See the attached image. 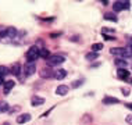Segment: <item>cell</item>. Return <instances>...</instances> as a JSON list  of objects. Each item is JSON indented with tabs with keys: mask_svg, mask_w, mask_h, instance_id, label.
<instances>
[{
	"mask_svg": "<svg viewBox=\"0 0 132 125\" xmlns=\"http://www.w3.org/2000/svg\"><path fill=\"white\" fill-rule=\"evenodd\" d=\"M131 67H132V65H131Z\"/></svg>",
	"mask_w": 132,
	"mask_h": 125,
	"instance_id": "obj_33",
	"label": "cell"
},
{
	"mask_svg": "<svg viewBox=\"0 0 132 125\" xmlns=\"http://www.w3.org/2000/svg\"><path fill=\"white\" fill-rule=\"evenodd\" d=\"M9 74H11V72H10V70L7 68V67L0 65V78H4L6 75H9Z\"/></svg>",
	"mask_w": 132,
	"mask_h": 125,
	"instance_id": "obj_21",
	"label": "cell"
},
{
	"mask_svg": "<svg viewBox=\"0 0 132 125\" xmlns=\"http://www.w3.org/2000/svg\"><path fill=\"white\" fill-rule=\"evenodd\" d=\"M31 118H32V115L29 113H24V114H20L15 121H17V124L21 125V124H27L28 121H31Z\"/></svg>",
	"mask_w": 132,
	"mask_h": 125,
	"instance_id": "obj_6",
	"label": "cell"
},
{
	"mask_svg": "<svg viewBox=\"0 0 132 125\" xmlns=\"http://www.w3.org/2000/svg\"><path fill=\"white\" fill-rule=\"evenodd\" d=\"M39 57H42V59H46L47 60L49 57H50V52H49L46 47H42L40 50H39Z\"/></svg>",
	"mask_w": 132,
	"mask_h": 125,
	"instance_id": "obj_18",
	"label": "cell"
},
{
	"mask_svg": "<svg viewBox=\"0 0 132 125\" xmlns=\"http://www.w3.org/2000/svg\"><path fill=\"white\" fill-rule=\"evenodd\" d=\"M120 100L117 97H111V96H106L104 99H103V104L104 106H111V104H118Z\"/></svg>",
	"mask_w": 132,
	"mask_h": 125,
	"instance_id": "obj_12",
	"label": "cell"
},
{
	"mask_svg": "<svg viewBox=\"0 0 132 125\" xmlns=\"http://www.w3.org/2000/svg\"><path fill=\"white\" fill-rule=\"evenodd\" d=\"M110 53H111L113 56H116L117 59H131L132 57V53L128 50L127 47H113L110 49Z\"/></svg>",
	"mask_w": 132,
	"mask_h": 125,
	"instance_id": "obj_1",
	"label": "cell"
},
{
	"mask_svg": "<svg viewBox=\"0 0 132 125\" xmlns=\"http://www.w3.org/2000/svg\"><path fill=\"white\" fill-rule=\"evenodd\" d=\"M39 49L38 46H31L29 49H28V52L25 53V59H27V61H32V63H35V60L39 59Z\"/></svg>",
	"mask_w": 132,
	"mask_h": 125,
	"instance_id": "obj_3",
	"label": "cell"
},
{
	"mask_svg": "<svg viewBox=\"0 0 132 125\" xmlns=\"http://www.w3.org/2000/svg\"><path fill=\"white\" fill-rule=\"evenodd\" d=\"M129 7H131V3L129 2H114L113 3V10L116 13L122 11V10H128Z\"/></svg>",
	"mask_w": 132,
	"mask_h": 125,
	"instance_id": "obj_5",
	"label": "cell"
},
{
	"mask_svg": "<svg viewBox=\"0 0 132 125\" xmlns=\"http://www.w3.org/2000/svg\"><path fill=\"white\" fill-rule=\"evenodd\" d=\"M45 103V99L43 97H40V96H36V95H34L31 97V104L32 107H39V106H42Z\"/></svg>",
	"mask_w": 132,
	"mask_h": 125,
	"instance_id": "obj_7",
	"label": "cell"
},
{
	"mask_svg": "<svg viewBox=\"0 0 132 125\" xmlns=\"http://www.w3.org/2000/svg\"><path fill=\"white\" fill-rule=\"evenodd\" d=\"M103 38L106 40H116V36H110V35H103Z\"/></svg>",
	"mask_w": 132,
	"mask_h": 125,
	"instance_id": "obj_26",
	"label": "cell"
},
{
	"mask_svg": "<svg viewBox=\"0 0 132 125\" xmlns=\"http://www.w3.org/2000/svg\"><path fill=\"white\" fill-rule=\"evenodd\" d=\"M127 107V109H129V110H132V103H125V104H124Z\"/></svg>",
	"mask_w": 132,
	"mask_h": 125,
	"instance_id": "obj_28",
	"label": "cell"
},
{
	"mask_svg": "<svg viewBox=\"0 0 132 125\" xmlns=\"http://www.w3.org/2000/svg\"><path fill=\"white\" fill-rule=\"evenodd\" d=\"M114 63H116V65L118 67V68H127V65H128V63L124 59H116Z\"/></svg>",
	"mask_w": 132,
	"mask_h": 125,
	"instance_id": "obj_19",
	"label": "cell"
},
{
	"mask_svg": "<svg viewBox=\"0 0 132 125\" xmlns=\"http://www.w3.org/2000/svg\"><path fill=\"white\" fill-rule=\"evenodd\" d=\"M104 20L106 21H113V22H117V21H118L117 15H116V14H113V13H106L104 14Z\"/></svg>",
	"mask_w": 132,
	"mask_h": 125,
	"instance_id": "obj_20",
	"label": "cell"
},
{
	"mask_svg": "<svg viewBox=\"0 0 132 125\" xmlns=\"http://www.w3.org/2000/svg\"><path fill=\"white\" fill-rule=\"evenodd\" d=\"M10 72H11L14 77H20V75H21V64H20V63H15V64L11 67Z\"/></svg>",
	"mask_w": 132,
	"mask_h": 125,
	"instance_id": "obj_15",
	"label": "cell"
},
{
	"mask_svg": "<svg viewBox=\"0 0 132 125\" xmlns=\"http://www.w3.org/2000/svg\"><path fill=\"white\" fill-rule=\"evenodd\" d=\"M125 121H127V124L132 125V115H127V117H125Z\"/></svg>",
	"mask_w": 132,
	"mask_h": 125,
	"instance_id": "obj_27",
	"label": "cell"
},
{
	"mask_svg": "<svg viewBox=\"0 0 132 125\" xmlns=\"http://www.w3.org/2000/svg\"><path fill=\"white\" fill-rule=\"evenodd\" d=\"M68 92H70V88L67 85H59L56 88V95H59V96H65V95H68Z\"/></svg>",
	"mask_w": 132,
	"mask_h": 125,
	"instance_id": "obj_9",
	"label": "cell"
},
{
	"mask_svg": "<svg viewBox=\"0 0 132 125\" xmlns=\"http://www.w3.org/2000/svg\"><path fill=\"white\" fill-rule=\"evenodd\" d=\"M46 64H47V67L50 68V67H56V65H61V64L65 61V57L63 54H53L50 56L47 60H46Z\"/></svg>",
	"mask_w": 132,
	"mask_h": 125,
	"instance_id": "obj_2",
	"label": "cell"
},
{
	"mask_svg": "<svg viewBox=\"0 0 132 125\" xmlns=\"http://www.w3.org/2000/svg\"><path fill=\"white\" fill-rule=\"evenodd\" d=\"M2 125H11V124H10V122H3Z\"/></svg>",
	"mask_w": 132,
	"mask_h": 125,
	"instance_id": "obj_31",
	"label": "cell"
},
{
	"mask_svg": "<svg viewBox=\"0 0 132 125\" xmlns=\"http://www.w3.org/2000/svg\"><path fill=\"white\" fill-rule=\"evenodd\" d=\"M14 86H15V82H14V81H11V79L6 81L4 85H3V92H4V95H9Z\"/></svg>",
	"mask_w": 132,
	"mask_h": 125,
	"instance_id": "obj_10",
	"label": "cell"
},
{
	"mask_svg": "<svg viewBox=\"0 0 132 125\" xmlns=\"http://www.w3.org/2000/svg\"><path fill=\"white\" fill-rule=\"evenodd\" d=\"M2 85H4V78H0V86Z\"/></svg>",
	"mask_w": 132,
	"mask_h": 125,
	"instance_id": "obj_30",
	"label": "cell"
},
{
	"mask_svg": "<svg viewBox=\"0 0 132 125\" xmlns=\"http://www.w3.org/2000/svg\"><path fill=\"white\" fill-rule=\"evenodd\" d=\"M121 93H122L124 96H129L131 89H129V88H121Z\"/></svg>",
	"mask_w": 132,
	"mask_h": 125,
	"instance_id": "obj_25",
	"label": "cell"
},
{
	"mask_svg": "<svg viewBox=\"0 0 132 125\" xmlns=\"http://www.w3.org/2000/svg\"><path fill=\"white\" fill-rule=\"evenodd\" d=\"M40 77L45 78V79H49V78H54V71H52L50 68H42L40 71Z\"/></svg>",
	"mask_w": 132,
	"mask_h": 125,
	"instance_id": "obj_11",
	"label": "cell"
},
{
	"mask_svg": "<svg viewBox=\"0 0 132 125\" xmlns=\"http://www.w3.org/2000/svg\"><path fill=\"white\" fill-rule=\"evenodd\" d=\"M9 110H10V104L7 102H0V114L2 113H9Z\"/></svg>",
	"mask_w": 132,
	"mask_h": 125,
	"instance_id": "obj_17",
	"label": "cell"
},
{
	"mask_svg": "<svg viewBox=\"0 0 132 125\" xmlns=\"http://www.w3.org/2000/svg\"><path fill=\"white\" fill-rule=\"evenodd\" d=\"M117 77L122 81H127L129 78V72L127 71V68H118L117 70Z\"/></svg>",
	"mask_w": 132,
	"mask_h": 125,
	"instance_id": "obj_13",
	"label": "cell"
},
{
	"mask_svg": "<svg viewBox=\"0 0 132 125\" xmlns=\"http://www.w3.org/2000/svg\"><path fill=\"white\" fill-rule=\"evenodd\" d=\"M127 49H128V50H129V52L132 53V42H131L129 45H128V47H127Z\"/></svg>",
	"mask_w": 132,
	"mask_h": 125,
	"instance_id": "obj_29",
	"label": "cell"
},
{
	"mask_svg": "<svg viewBox=\"0 0 132 125\" xmlns=\"http://www.w3.org/2000/svg\"><path fill=\"white\" fill-rule=\"evenodd\" d=\"M6 34H7V27L0 25V36H2V38H6Z\"/></svg>",
	"mask_w": 132,
	"mask_h": 125,
	"instance_id": "obj_24",
	"label": "cell"
},
{
	"mask_svg": "<svg viewBox=\"0 0 132 125\" xmlns=\"http://www.w3.org/2000/svg\"><path fill=\"white\" fill-rule=\"evenodd\" d=\"M82 84H84V79H79V81H74L71 86H72L74 89H75V88H79V86H82Z\"/></svg>",
	"mask_w": 132,
	"mask_h": 125,
	"instance_id": "obj_23",
	"label": "cell"
},
{
	"mask_svg": "<svg viewBox=\"0 0 132 125\" xmlns=\"http://www.w3.org/2000/svg\"><path fill=\"white\" fill-rule=\"evenodd\" d=\"M102 49H103V43H93V45H92V47H90V50L93 53H99Z\"/></svg>",
	"mask_w": 132,
	"mask_h": 125,
	"instance_id": "obj_22",
	"label": "cell"
},
{
	"mask_svg": "<svg viewBox=\"0 0 132 125\" xmlns=\"http://www.w3.org/2000/svg\"><path fill=\"white\" fill-rule=\"evenodd\" d=\"M22 70H24V75L25 77H32V75L36 72V64L32 63V61H27L24 64Z\"/></svg>",
	"mask_w": 132,
	"mask_h": 125,
	"instance_id": "obj_4",
	"label": "cell"
},
{
	"mask_svg": "<svg viewBox=\"0 0 132 125\" xmlns=\"http://www.w3.org/2000/svg\"><path fill=\"white\" fill-rule=\"evenodd\" d=\"M17 34H18V31H17V28H14V27H9V28H7L6 38H7V39H10V42H13V39H15Z\"/></svg>",
	"mask_w": 132,
	"mask_h": 125,
	"instance_id": "obj_8",
	"label": "cell"
},
{
	"mask_svg": "<svg viewBox=\"0 0 132 125\" xmlns=\"http://www.w3.org/2000/svg\"><path fill=\"white\" fill-rule=\"evenodd\" d=\"M131 84H132V81H131Z\"/></svg>",
	"mask_w": 132,
	"mask_h": 125,
	"instance_id": "obj_32",
	"label": "cell"
},
{
	"mask_svg": "<svg viewBox=\"0 0 132 125\" xmlns=\"http://www.w3.org/2000/svg\"><path fill=\"white\" fill-rule=\"evenodd\" d=\"M97 57H99V53H93V52H89L85 54V59L88 61H95V60H97Z\"/></svg>",
	"mask_w": 132,
	"mask_h": 125,
	"instance_id": "obj_16",
	"label": "cell"
},
{
	"mask_svg": "<svg viewBox=\"0 0 132 125\" xmlns=\"http://www.w3.org/2000/svg\"><path fill=\"white\" fill-rule=\"evenodd\" d=\"M65 77H67V71L64 70V68H59V70L54 71V78H56V79L61 81V79H64Z\"/></svg>",
	"mask_w": 132,
	"mask_h": 125,
	"instance_id": "obj_14",
	"label": "cell"
}]
</instances>
